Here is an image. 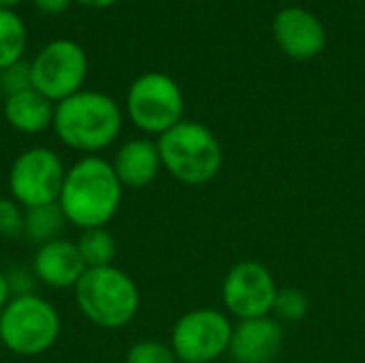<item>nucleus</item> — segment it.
I'll list each match as a JSON object with an SVG mask.
<instances>
[{
	"label": "nucleus",
	"mask_w": 365,
	"mask_h": 363,
	"mask_svg": "<svg viewBox=\"0 0 365 363\" xmlns=\"http://www.w3.org/2000/svg\"><path fill=\"white\" fill-rule=\"evenodd\" d=\"M124 197V186L118 180L111 160L98 156H81L64 175L58 205L66 223L77 229L107 227Z\"/></svg>",
	"instance_id": "nucleus-1"
},
{
	"label": "nucleus",
	"mask_w": 365,
	"mask_h": 363,
	"mask_svg": "<svg viewBox=\"0 0 365 363\" xmlns=\"http://www.w3.org/2000/svg\"><path fill=\"white\" fill-rule=\"evenodd\" d=\"M122 126L124 111L109 94L98 90H79L56 103L51 124L60 143L83 156H98L113 145Z\"/></svg>",
	"instance_id": "nucleus-2"
},
{
	"label": "nucleus",
	"mask_w": 365,
	"mask_h": 363,
	"mask_svg": "<svg viewBox=\"0 0 365 363\" xmlns=\"http://www.w3.org/2000/svg\"><path fill=\"white\" fill-rule=\"evenodd\" d=\"M73 291L79 312L103 329L126 327L141 306L137 282L115 265L88 267Z\"/></svg>",
	"instance_id": "nucleus-3"
},
{
	"label": "nucleus",
	"mask_w": 365,
	"mask_h": 363,
	"mask_svg": "<svg viewBox=\"0 0 365 363\" xmlns=\"http://www.w3.org/2000/svg\"><path fill=\"white\" fill-rule=\"evenodd\" d=\"M163 169L186 186L212 182L222 167V145L218 137L201 122L182 120L158 139Z\"/></svg>",
	"instance_id": "nucleus-4"
},
{
	"label": "nucleus",
	"mask_w": 365,
	"mask_h": 363,
	"mask_svg": "<svg viewBox=\"0 0 365 363\" xmlns=\"http://www.w3.org/2000/svg\"><path fill=\"white\" fill-rule=\"evenodd\" d=\"M58 308L38 293L13 297L0 312V342L19 357L47 353L60 338Z\"/></svg>",
	"instance_id": "nucleus-5"
},
{
	"label": "nucleus",
	"mask_w": 365,
	"mask_h": 363,
	"mask_svg": "<svg viewBox=\"0 0 365 363\" xmlns=\"http://www.w3.org/2000/svg\"><path fill=\"white\" fill-rule=\"evenodd\" d=\"M126 116L141 133L160 137L184 120L182 88L167 73H143L126 92Z\"/></svg>",
	"instance_id": "nucleus-6"
},
{
	"label": "nucleus",
	"mask_w": 365,
	"mask_h": 363,
	"mask_svg": "<svg viewBox=\"0 0 365 363\" xmlns=\"http://www.w3.org/2000/svg\"><path fill=\"white\" fill-rule=\"evenodd\" d=\"M62 156L45 145L26 148L15 156L9 169V197L15 199L24 210L58 203L64 175H66Z\"/></svg>",
	"instance_id": "nucleus-7"
},
{
	"label": "nucleus",
	"mask_w": 365,
	"mask_h": 363,
	"mask_svg": "<svg viewBox=\"0 0 365 363\" xmlns=\"http://www.w3.org/2000/svg\"><path fill=\"white\" fill-rule=\"evenodd\" d=\"M32 88L53 105L83 90L88 77V56L71 39H53L38 49L30 62Z\"/></svg>",
	"instance_id": "nucleus-8"
},
{
	"label": "nucleus",
	"mask_w": 365,
	"mask_h": 363,
	"mask_svg": "<svg viewBox=\"0 0 365 363\" xmlns=\"http://www.w3.org/2000/svg\"><path fill=\"white\" fill-rule=\"evenodd\" d=\"M233 323L216 308H195L171 329V349L180 363H212L229 353Z\"/></svg>",
	"instance_id": "nucleus-9"
},
{
	"label": "nucleus",
	"mask_w": 365,
	"mask_h": 363,
	"mask_svg": "<svg viewBox=\"0 0 365 363\" xmlns=\"http://www.w3.org/2000/svg\"><path fill=\"white\" fill-rule=\"evenodd\" d=\"M278 285L274 274L252 259L235 263L222 280V304L237 321L272 315Z\"/></svg>",
	"instance_id": "nucleus-10"
},
{
	"label": "nucleus",
	"mask_w": 365,
	"mask_h": 363,
	"mask_svg": "<svg viewBox=\"0 0 365 363\" xmlns=\"http://www.w3.org/2000/svg\"><path fill=\"white\" fill-rule=\"evenodd\" d=\"M276 45L293 60L306 62L317 58L327 45L323 21L304 6H284L272 21Z\"/></svg>",
	"instance_id": "nucleus-11"
},
{
	"label": "nucleus",
	"mask_w": 365,
	"mask_h": 363,
	"mask_svg": "<svg viewBox=\"0 0 365 363\" xmlns=\"http://www.w3.org/2000/svg\"><path fill=\"white\" fill-rule=\"evenodd\" d=\"M282 344L284 329L276 317L244 319L233 325L229 355L235 363H274L282 353Z\"/></svg>",
	"instance_id": "nucleus-12"
},
{
	"label": "nucleus",
	"mask_w": 365,
	"mask_h": 363,
	"mask_svg": "<svg viewBox=\"0 0 365 363\" xmlns=\"http://www.w3.org/2000/svg\"><path fill=\"white\" fill-rule=\"evenodd\" d=\"M86 270L88 267L79 255L77 244L66 237H58L53 242L36 246L32 272L38 285H45L49 289H75Z\"/></svg>",
	"instance_id": "nucleus-13"
},
{
	"label": "nucleus",
	"mask_w": 365,
	"mask_h": 363,
	"mask_svg": "<svg viewBox=\"0 0 365 363\" xmlns=\"http://www.w3.org/2000/svg\"><path fill=\"white\" fill-rule=\"evenodd\" d=\"M111 167L124 188H145L163 171L158 143L148 137L128 139L118 148Z\"/></svg>",
	"instance_id": "nucleus-14"
},
{
	"label": "nucleus",
	"mask_w": 365,
	"mask_h": 363,
	"mask_svg": "<svg viewBox=\"0 0 365 363\" xmlns=\"http://www.w3.org/2000/svg\"><path fill=\"white\" fill-rule=\"evenodd\" d=\"M56 105L34 88L4 98V120L24 135H41L53 124Z\"/></svg>",
	"instance_id": "nucleus-15"
},
{
	"label": "nucleus",
	"mask_w": 365,
	"mask_h": 363,
	"mask_svg": "<svg viewBox=\"0 0 365 363\" xmlns=\"http://www.w3.org/2000/svg\"><path fill=\"white\" fill-rule=\"evenodd\" d=\"M66 225V216L58 203L28 208L24 214V237L36 246H43L47 242L62 237Z\"/></svg>",
	"instance_id": "nucleus-16"
},
{
	"label": "nucleus",
	"mask_w": 365,
	"mask_h": 363,
	"mask_svg": "<svg viewBox=\"0 0 365 363\" xmlns=\"http://www.w3.org/2000/svg\"><path fill=\"white\" fill-rule=\"evenodd\" d=\"M86 267H105L113 265L118 255V242L107 227L83 229L79 240L75 242Z\"/></svg>",
	"instance_id": "nucleus-17"
},
{
	"label": "nucleus",
	"mask_w": 365,
	"mask_h": 363,
	"mask_svg": "<svg viewBox=\"0 0 365 363\" xmlns=\"http://www.w3.org/2000/svg\"><path fill=\"white\" fill-rule=\"evenodd\" d=\"M26 24L13 9H0V71L24 60Z\"/></svg>",
	"instance_id": "nucleus-18"
},
{
	"label": "nucleus",
	"mask_w": 365,
	"mask_h": 363,
	"mask_svg": "<svg viewBox=\"0 0 365 363\" xmlns=\"http://www.w3.org/2000/svg\"><path fill=\"white\" fill-rule=\"evenodd\" d=\"M308 312H310V300L302 289H295V287L278 289L272 317H276L280 323L282 321L284 323H299L308 317Z\"/></svg>",
	"instance_id": "nucleus-19"
},
{
	"label": "nucleus",
	"mask_w": 365,
	"mask_h": 363,
	"mask_svg": "<svg viewBox=\"0 0 365 363\" xmlns=\"http://www.w3.org/2000/svg\"><path fill=\"white\" fill-rule=\"evenodd\" d=\"M126 363H180L171 344L160 340H139L126 351Z\"/></svg>",
	"instance_id": "nucleus-20"
},
{
	"label": "nucleus",
	"mask_w": 365,
	"mask_h": 363,
	"mask_svg": "<svg viewBox=\"0 0 365 363\" xmlns=\"http://www.w3.org/2000/svg\"><path fill=\"white\" fill-rule=\"evenodd\" d=\"M24 214L26 210L15 199L0 197V237H24Z\"/></svg>",
	"instance_id": "nucleus-21"
},
{
	"label": "nucleus",
	"mask_w": 365,
	"mask_h": 363,
	"mask_svg": "<svg viewBox=\"0 0 365 363\" xmlns=\"http://www.w3.org/2000/svg\"><path fill=\"white\" fill-rule=\"evenodd\" d=\"M32 88V73H30V62L19 60L6 68L0 71V90L6 96H13L17 92L30 90Z\"/></svg>",
	"instance_id": "nucleus-22"
},
{
	"label": "nucleus",
	"mask_w": 365,
	"mask_h": 363,
	"mask_svg": "<svg viewBox=\"0 0 365 363\" xmlns=\"http://www.w3.org/2000/svg\"><path fill=\"white\" fill-rule=\"evenodd\" d=\"M6 278H9V287H11V293L13 297H19V295H30L34 293V287L38 285L32 267H13L6 272Z\"/></svg>",
	"instance_id": "nucleus-23"
},
{
	"label": "nucleus",
	"mask_w": 365,
	"mask_h": 363,
	"mask_svg": "<svg viewBox=\"0 0 365 363\" xmlns=\"http://www.w3.org/2000/svg\"><path fill=\"white\" fill-rule=\"evenodd\" d=\"M73 0H34V6L43 15H60L71 6Z\"/></svg>",
	"instance_id": "nucleus-24"
},
{
	"label": "nucleus",
	"mask_w": 365,
	"mask_h": 363,
	"mask_svg": "<svg viewBox=\"0 0 365 363\" xmlns=\"http://www.w3.org/2000/svg\"><path fill=\"white\" fill-rule=\"evenodd\" d=\"M13 300V293H11V287H9V278H6V272L0 270V312L4 310V306Z\"/></svg>",
	"instance_id": "nucleus-25"
},
{
	"label": "nucleus",
	"mask_w": 365,
	"mask_h": 363,
	"mask_svg": "<svg viewBox=\"0 0 365 363\" xmlns=\"http://www.w3.org/2000/svg\"><path fill=\"white\" fill-rule=\"evenodd\" d=\"M75 2H79V4H83L88 9H107V6H113L120 0H75Z\"/></svg>",
	"instance_id": "nucleus-26"
},
{
	"label": "nucleus",
	"mask_w": 365,
	"mask_h": 363,
	"mask_svg": "<svg viewBox=\"0 0 365 363\" xmlns=\"http://www.w3.org/2000/svg\"><path fill=\"white\" fill-rule=\"evenodd\" d=\"M21 0H0V9H13V6H17Z\"/></svg>",
	"instance_id": "nucleus-27"
}]
</instances>
